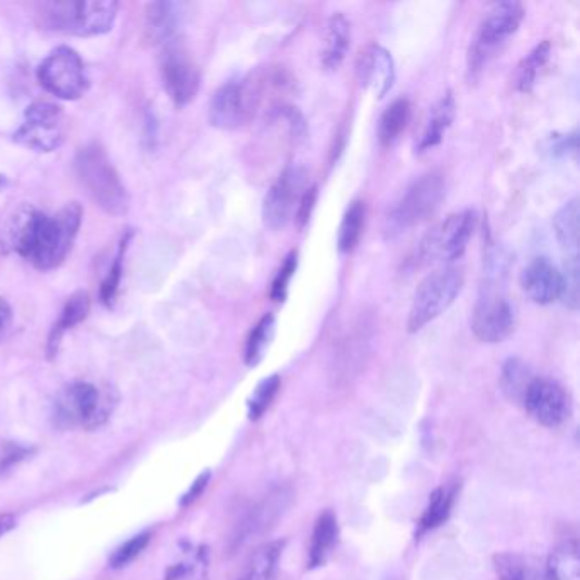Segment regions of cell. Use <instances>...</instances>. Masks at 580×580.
Wrapping results in <instances>:
<instances>
[{
	"label": "cell",
	"mask_w": 580,
	"mask_h": 580,
	"mask_svg": "<svg viewBox=\"0 0 580 580\" xmlns=\"http://www.w3.org/2000/svg\"><path fill=\"white\" fill-rule=\"evenodd\" d=\"M83 222L79 203H71L55 215L24 210L8 231L11 248L41 270L60 266L71 252Z\"/></svg>",
	"instance_id": "1"
},
{
	"label": "cell",
	"mask_w": 580,
	"mask_h": 580,
	"mask_svg": "<svg viewBox=\"0 0 580 580\" xmlns=\"http://www.w3.org/2000/svg\"><path fill=\"white\" fill-rule=\"evenodd\" d=\"M41 17L51 31L72 36H99L113 29L118 14L114 0H68L45 2Z\"/></svg>",
	"instance_id": "2"
},
{
	"label": "cell",
	"mask_w": 580,
	"mask_h": 580,
	"mask_svg": "<svg viewBox=\"0 0 580 580\" xmlns=\"http://www.w3.org/2000/svg\"><path fill=\"white\" fill-rule=\"evenodd\" d=\"M77 176L83 180L92 200L111 215H123L128 210V194L106 152L99 146H87L75 159Z\"/></svg>",
	"instance_id": "3"
},
{
	"label": "cell",
	"mask_w": 580,
	"mask_h": 580,
	"mask_svg": "<svg viewBox=\"0 0 580 580\" xmlns=\"http://www.w3.org/2000/svg\"><path fill=\"white\" fill-rule=\"evenodd\" d=\"M444 194H446V179L438 171L424 174L414 180L390 212L387 218V234L390 237L399 236L428 222L440 210Z\"/></svg>",
	"instance_id": "4"
},
{
	"label": "cell",
	"mask_w": 580,
	"mask_h": 580,
	"mask_svg": "<svg viewBox=\"0 0 580 580\" xmlns=\"http://www.w3.org/2000/svg\"><path fill=\"white\" fill-rule=\"evenodd\" d=\"M465 285V275L459 267H443L434 270L417 287L408 311V332H419L450 308Z\"/></svg>",
	"instance_id": "5"
},
{
	"label": "cell",
	"mask_w": 580,
	"mask_h": 580,
	"mask_svg": "<svg viewBox=\"0 0 580 580\" xmlns=\"http://www.w3.org/2000/svg\"><path fill=\"white\" fill-rule=\"evenodd\" d=\"M113 412L110 392L101 393L98 387L86 381L68 384L56 396L53 417L59 428L94 429L106 423Z\"/></svg>",
	"instance_id": "6"
},
{
	"label": "cell",
	"mask_w": 580,
	"mask_h": 580,
	"mask_svg": "<svg viewBox=\"0 0 580 580\" xmlns=\"http://www.w3.org/2000/svg\"><path fill=\"white\" fill-rule=\"evenodd\" d=\"M525 16V8L519 2H499L489 9L468 51L470 75H477L486 67L502 45L518 31Z\"/></svg>",
	"instance_id": "7"
},
{
	"label": "cell",
	"mask_w": 580,
	"mask_h": 580,
	"mask_svg": "<svg viewBox=\"0 0 580 580\" xmlns=\"http://www.w3.org/2000/svg\"><path fill=\"white\" fill-rule=\"evenodd\" d=\"M36 75L50 94L65 99V101L80 99L89 89L86 65L79 53L68 47H60L51 51L50 55L40 63Z\"/></svg>",
	"instance_id": "8"
},
{
	"label": "cell",
	"mask_w": 580,
	"mask_h": 580,
	"mask_svg": "<svg viewBox=\"0 0 580 580\" xmlns=\"http://www.w3.org/2000/svg\"><path fill=\"white\" fill-rule=\"evenodd\" d=\"M477 227V213L463 210L447 216L443 224L429 231L420 243V260L426 263H455L467 252L468 242Z\"/></svg>",
	"instance_id": "9"
},
{
	"label": "cell",
	"mask_w": 580,
	"mask_h": 580,
	"mask_svg": "<svg viewBox=\"0 0 580 580\" xmlns=\"http://www.w3.org/2000/svg\"><path fill=\"white\" fill-rule=\"evenodd\" d=\"M308 174L300 165L282 171L264 198L263 220L269 230H281L294 218L303 192L308 188Z\"/></svg>",
	"instance_id": "10"
},
{
	"label": "cell",
	"mask_w": 580,
	"mask_h": 580,
	"mask_svg": "<svg viewBox=\"0 0 580 580\" xmlns=\"http://www.w3.org/2000/svg\"><path fill=\"white\" fill-rule=\"evenodd\" d=\"M14 141L35 152H53L63 141L62 110L51 102H35L26 110L24 123Z\"/></svg>",
	"instance_id": "11"
},
{
	"label": "cell",
	"mask_w": 580,
	"mask_h": 580,
	"mask_svg": "<svg viewBox=\"0 0 580 580\" xmlns=\"http://www.w3.org/2000/svg\"><path fill=\"white\" fill-rule=\"evenodd\" d=\"M162 79L169 98L177 106H186L197 98L201 75L197 62L182 45L169 41L162 56Z\"/></svg>",
	"instance_id": "12"
},
{
	"label": "cell",
	"mask_w": 580,
	"mask_h": 580,
	"mask_svg": "<svg viewBox=\"0 0 580 580\" xmlns=\"http://www.w3.org/2000/svg\"><path fill=\"white\" fill-rule=\"evenodd\" d=\"M257 92L249 83L225 84L210 102V122L220 130H236L248 123L257 106Z\"/></svg>",
	"instance_id": "13"
},
{
	"label": "cell",
	"mask_w": 580,
	"mask_h": 580,
	"mask_svg": "<svg viewBox=\"0 0 580 580\" xmlns=\"http://www.w3.org/2000/svg\"><path fill=\"white\" fill-rule=\"evenodd\" d=\"M521 402L528 414L545 428H558L569 417V395L550 378H533Z\"/></svg>",
	"instance_id": "14"
},
{
	"label": "cell",
	"mask_w": 580,
	"mask_h": 580,
	"mask_svg": "<svg viewBox=\"0 0 580 580\" xmlns=\"http://www.w3.org/2000/svg\"><path fill=\"white\" fill-rule=\"evenodd\" d=\"M514 326H516V315L507 299L492 291L480 297L471 318L475 338L489 344L506 341L513 333Z\"/></svg>",
	"instance_id": "15"
},
{
	"label": "cell",
	"mask_w": 580,
	"mask_h": 580,
	"mask_svg": "<svg viewBox=\"0 0 580 580\" xmlns=\"http://www.w3.org/2000/svg\"><path fill=\"white\" fill-rule=\"evenodd\" d=\"M357 75L361 86L368 89L375 98H384L395 84L396 72L392 53L380 45H368L361 51L357 60Z\"/></svg>",
	"instance_id": "16"
},
{
	"label": "cell",
	"mask_w": 580,
	"mask_h": 580,
	"mask_svg": "<svg viewBox=\"0 0 580 580\" xmlns=\"http://www.w3.org/2000/svg\"><path fill=\"white\" fill-rule=\"evenodd\" d=\"M519 281H521L526 297L538 305L555 303L564 294V275L546 257H537L531 261L522 269Z\"/></svg>",
	"instance_id": "17"
},
{
	"label": "cell",
	"mask_w": 580,
	"mask_h": 580,
	"mask_svg": "<svg viewBox=\"0 0 580 580\" xmlns=\"http://www.w3.org/2000/svg\"><path fill=\"white\" fill-rule=\"evenodd\" d=\"M456 102L451 92H446L429 111L428 119L424 123L423 131L417 138L416 152L424 153L440 146L444 135L450 130L455 119Z\"/></svg>",
	"instance_id": "18"
},
{
	"label": "cell",
	"mask_w": 580,
	"mask_h": 580,
	"mask_svg": "<svg viewBox=\"0 0 580 580\" xmlns=\"http://www.w3.org/2000/svg\"><path fill=\"white\" fill-rule=\"evenodd\" d=\"M351 43V23L342 12L330 16L326 28V40L321 50V65L327 71H338L344 62Z\"/></svg>",
	"instance_id": "19"
},
{
	"label": "cell",
	"mask_w": 580,
	"mask_h": 580,
	"mask_svg": "<svg viewBox=\"0 0 580 580\" xmlns=\"http://www.w3.org/2000/svg\"><path fill=\"white\" fill-rule=\"evenodd\" d=\"M185 20V4L155 2L147 9V31L153 41H171Z\"/></svg>",
	"instance_id": "20"
},
{
	"label": "cell",
	"mask_w": 580,
	"mask_h": 580,
	"mask_svg": "<svg viewBox=\"0 0 580 580\" xmlns=\"http://www.w3.org/2000/svg\"><path fill=\"white\" fill-rule=\"evenodd\" d=\"M89 311L90 300L87 291H77V293L72 294L68 302L63 306L59 321L51 329L50 338H48V356L53 357L59 353V345L62 342L63 333L74 329L80 321L86 320Z\"/></svg>",
	"instance_id": "21"
},
{
	"label": "cell",
	"mask_w": 580,
	"mask_h": 580,
	"mask_svg": "<svg viewBox=\"0 0 580 580\" xmlns=\"http://www.w3.org/2000/svg\"><path fill=\"white\" fill-rule=\"evenodd\" d=\"M339 525L338 518L332 510H326L318 516L315 522L314 533H312L311 550H308V567L317 569L326 564L330 552L338 543Z\"/></svg>",
	"instance_id": "22"
},
{
	"label": "cell",
	"mask_w": 580,
	"mask_h": 580,
	"mask_svg": "<svg viewBox=\"0 0 580 580\" xmlns=\"http://www.w3.org/2000/svg\"><path fill=\"white\" fill-rule=\"evenodd\" d=\"M579 200L572 198L558 210L553 218V228L567 260L579 257Z\"/></svg>",
	"instance_id": "23"
},
{
	"label": "cell",
	"mask_w": 580,
	"mask_h": 580,
	"mask_svg": "<svg viewBox=\"0 0 580 580\" xmlns=\"http://www.w3.org/2000/svg\"><path fill=\"white\" fill-rule=\"evenodd\" d=\"M285 550V541H269L255 550L243 567L239 580H273L278 569L279 558Z\"/></svg>",
	"instance_id": "24"
},
{
	"label": "cell",
	"mask_w": 580,
	"mask_h": 580,
	"mask_svg": "<svg viewBox=\"0 0 580 580\" xmlns=\"http://www.w3.org/2000/svg\"><path fill=\"white\" fill-rule=\"evenodd\" d=\"M412 106L408 99L399 98L381 114L378 123V140L381 146L392 147L411 122Z\"/></svg>",
	"instance_id": "25"
},
{
	"label": "cell",
	"mask_w": 580,
	"mask_h": 580,
	"mask_svg": "<svg viewBox=\"0 0 580 580\" xmlns=\"http://www.w3.org/2000/svg\"><path fill=\"white\" fill-rule=\"evenodd\" d=\"M545 580H580V555L577 541H565L546 562Z\"/></svg>",
	"instance_id": "26"
},
{
	"label": "cell",
	"mask_w": 580,
	"mask_h": 580,
	"mask_svg": "<svg viewBox=\"0 0 580 580\" xmlns=\"http://www.w3.org/2000/svg\"><path fill=\"white\" fill-rule=\"evenodd\" d=\"M366 224L365 201H353L350 209L345 210L342 216L341 227H339L338 245L339 251L350 254L357 248Z\"/></svg>",
	"instance_id": "27"
},
{
	"label": "cell",
	"mask_w": 580,
	"mask_h": 580,
	"mask_svg": "<svg viewBox=\"0 0 580 580\" xmlns=\"http://www.w3.org/2000/svg\"><path fill=\"white\" fill-rule=\"evenodd\" d=\"M276 320L275 315L266 314L252 327L245 342V365L257 366L263 361L270 341L275 338Z\"/></svg>",
	"instance_id": "28"
},
{
	"label": "cell",
	"mask_w": 580,
	"mask_h": 580,
	"mask_svg": "<svg viewBox=\"0 0 580 580\" xmlns=\"http://www.w3.org/2000/svg\"><path fill=\"white\" fill-rule=\"evenodd\" d=\"M550 53H552L550 41H541L522 60L518 67V75H516V86H518L519 92H530L533 89L538 74L549 62Z\"/></svg>",
	"instance_id": "29"
},
{
	"label": "cell",
	"mask_w": 580,
	"mask_h": 580,
	"mask_svg": "<svg viewBox=\"0 0 580 580\" xmlns=\"http://www.w3.org/2000/svg\"><path fill=\"white\" fill-rule=\"evenodd\" d=\"M453 501H455V491L436 489L429 497V504L424 510L423 518H420L419 534L440 528L450 518Z\"/></svg>",
	"instance_id": "30"
},
{
	"label": "cell",
	"mask_w": 580,
	"mask_h": 580,
	"mask_svg": "<svg viewBox=\"0 0 580 580\" xmlns=\"http://www.w3.org/2000/svg\"><path fill=\"white\" fill-rule=\"evenodd\" d=\"M531 380L533 377L530 375V369L526 368L521 360L510 357L506 361V365L502 366V390L510 401L521 402Z\"/></svg>",
	"instance_id": "31"
},
{
	"label": "cell",
	"mask_w": 580,
	"mask_h": 580,
	"mask_svg": "<svg viewBox=\"0 0 580 580\" xmlns=\"http://www.w3.org/2000/svg\"><path fill=\"white\" fill-rule=\"evenodd\" d=\"M279 389H281V378H279L278 375H270L269 378H264V380L255 387L251 399H249V419H261V417L266 414L267 408L270 407V404H273V401H275Z\"/></svg>",
	"instance_id": "32"
},
{
	"label": "cell",
	"mask_w": 580,
	"mask_h": 580,
	"mask_svg": "<svg viewBox=\"0 0 580 580\" xmlns=\"http://www.w3.org/2000/svg\"><path fill=\"white\" fill-rule=\"evenodd\" d=\"M130 237L131 234H126V237H123L122 243H119L118 255H116V260H114L113 266H111L110 275L102 282L101 300L108 306L113 305L116 293H118L119 282H122L123 260H125V252L128 249Z\"/></svg>",
	"instance_id": "33"
},
{
	"label": "cell",
	"mask_w": 580,
	"mask_h": 580,
	"mask_svg": "<svg viewBox=\"0 0 580 580\" xmlns=\"http://www.w3.org/2000/svg\"><path fill=\"white\" fill-rule=\"evenodd\" d=\"M297 267H299V251H291L276 273L273 285H270L269 294L273 302L282 303L287 300L288 288H290L291 279L297 273Z\"/></svg>",
	"instance_id": "34"
},
{
	"label": "cell",
	"mask_w": 580,
	"mask_h": 580,
	"mask_svg": "<svg viewBox=\"0 0 580 580\" xmlns=\"http://www.w3.org/2000/svg\"><path fill=\"white\" fill-rule=\"evenodd\" d=\"M150 541V533L137 534L131 540L123 543L119 549L114 550L110 558L111 569H123L126 565H130L135 558L140 557V553L147 549Z\"/></svg>",
	"instance_id": "35"
},
{
	"label": "cell",
	"mask_w": 580,
	"mask_h": 580,
	"mask_svg": "<svg viewBox=\"0 0 580 580\" xmlns=\"http://www.w3.org/2000/svg\"><path fill=\"white\" fill-rule=\"evenodd\" d=\"M497 580H530V570L522 558L513 553H501L494 558Z\"/></svg>",
	"instance_id": "36"
},
{
	"label": "cell",
	"mask_w": 580,
	"mask_h": 580,
	"mask_svg": "<svg viewBox=\"0 0 580 580\" xmlns=\"http://www.w3.org/2000/svg\"><path fill=\"white\" fill-rule=\"evenodd\" d=\"M564 275V300L565 305L569 306L570 311L577 312L579 308V257L577 260L565 261Z\"/></svg>",
	"instance_id": "37"
},
{
	"label": "cell",
	"mask_w": 580,
	"mask_h": 580,
	"mask_svg": "<svg viewBox=\"0 0 580 580\" xmlns=\"http://www.w3.org/2000/svg\"><path fill=\"white\" fill-rule=\"evenodd\" d=\"M546 150L552 157H569L570 153L577 155V150H579L577 131L569 135H553L546 141Z\"/></svg>",
	"instance_id": "38"
},
{
	"label": "cell",
	"mask_w": 580,
	"mask_h": 580,
	"mask_svg": "<svg viewBox=\"0 0 580 580\" xmlns=\"http://www.w3.org/2000/svg\"><path fill=\"white\" fill-rule=\"evenodd\" d=\"M318 189L317 186H308L303 192L302 200H300L299 209L294 213V222L299 224L300 228L305 227L311 220L312 213H314L315 203H317Z\"/></svg>",
	"instance_id": "39"
},
{
	"label": "cell",
	"mask_w": 580,
	"mask_h": 580,
	"mask_svg": "<svg viewBox=\"0 0 580 580\" xmlns=\"http://www.w3.org/2000/svg\"><path fill=\"white\" fill-rule=\"evenodd\" d=\"M210 477H212V474H210V471H203V474H201L200 477L194 480V483H192L191 489H189V491L186 492L185 495H182V499H180V506H191L192 502L197 501V499L200 497L201 494H203L204 489H206V486H209Z\"/></svg>",
	"instance_id": "40"
},
{
	"label": "cell",
	"mask_w": 580,
	"mask_h": 580,
	"mask_svg": "<svg viewBox=\"0 0 580 580\" xmlns=\"http://www.w3.org/2000/svg\"><path fill=\"white\" fill-rule=\"evenodd\" d=\"M29 451L21 446H8L4 455L0 458V471H5L8 468L14 467L21 459L28 456Z\"/></svg>",
	"instance_id": "41"
},
{
	"label": "cell",
	"mask_w": 580,
	"mask_h": 580,
	"mask_svg": "<svg viewBox=\"0 0 580 580\" xmlns=\"http://www.w3.org/2000/svg\"><path fill=\"white\" fill-rule=\"evenodd\" d=\"M12 321V308L4 299H0V341L4 338Z\"/></svg>",
	"instance_id": "42"
},
{
	"label": "cell",
	"mask_w": 580,
	"mask_h": 580,
	"mask_svg": "<svg viewBox=\"0 0 580 580\" xmlns=\"http://www.w3.org/2000/svg\"><path fill=\"white\" fill-rule=\"evenodd\" d=\"M16 516L12 514H0V538L5 537L9 531L16 528Z\"/></svg>",
	"instance_id": "43"
},
{
	"label": "cell",
	"mask_w": 580,
	"mask_h": 580,
	"mask_svg": "<svg viewBox=\"0 0 580 580\" xmlns=\"http://www.w3.org/2000/svg\"><path fill=\"white\" fill-rule=\"evenodd\" d=\"M5 182H8V180H5V177L4 176H0V189L4 188Z\"/></svg>",
	"instance_id": "44"
}]
</instances>
